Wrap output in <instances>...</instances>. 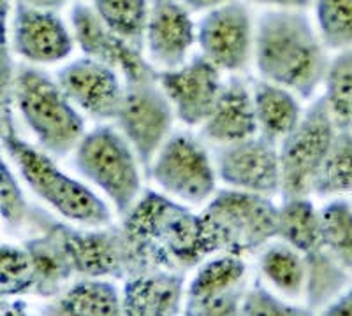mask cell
I'll use <instances>...</instances> for the list:
<instances>
[{
	"mask_svg": "<svg viewBox=\"0 0 352 316\" xmlns=\"http://www.w3.org/2000/svg\"><path fill=\"white\" fill-rule=\"evenodd\" d=\"M122 227L153 271L185 272L215 255L201 215L162 193H143Z\"/></svg>",
	"mask_w": 352,
	"mask_h": 316,
	"instance_id": "cell-1",
	"label": "cell"
},
{
	"mask_svg": "<svg viewBox=\"0 0 352 316\" xmlns=\"http://www.w3.org/2000/svg\"><path fill=\"white\" fill-rule=\"evenodd\" d=\"M254 58L264 81L310 99L324 83L329 62L324 42L300 11L264 12L254 36Z\"/></svg>",
	"mask_w": 352,
	"mask_h": 316,
	"instance_id": "cell-2",
	"label": "cell"
},
{
	"mask_svg": "<svg viewBox=\"0 0 352 316\" xmlns=\"http://www.w3.org/2000/svg\"><path fill=\"white\" fill-rule=\"evenodd\" d=\"M2 146L30 190L58 215L88 228L108 227L111 212L102 199L56 167L48 153L18 137L14 128L2 130Z\"/></svg>",
	"mask_w": 352,
	"mask_h": 316,
	"instance_id": "cell-3",
	"label": "cell"
},
{
	"mask_svg": "<svg viewBox=\"0 0 352 316\" xmlns=\"http://www.w3.org/2000/svg\"><path fill=\"white\" fill-rule=\"evenodd\" d=\"M12 102L46 153L64 156L85 137V121L58 81L34 67H21L12 80Z\"/></svg>",
	"mask_w": 352,
	"mask_h": 316,
	"instance_id": "cell-4",
	"label": "cell"
},
{
	"mask_svg": "<svg viewBox=\"0 0 352 316\" xmlns=\"http://www.w3.org/2000/svg\"><path fill=\"white\" fill-rule=\"evenodd\" d=\"M201 218L215 253L243 256L268 246L278 234V208L259 193L220 190Z\"/></svg>",
	"mask_w": 352,
	"mask_h": 316,
	"instance_id": "cell-5",
	"label": "cell"
},
{
	"mask_svg": "<svg viewBox=\"0 0 352 316\" xmlns=\"http://www.w3.org/2000/svg\"><path fill=\"white\" fill-rule=\"evenodd\" d=\"M276 239L301 253L307 265V302L314 311L329 304L349 283V272L329 255L322 239L320 211L307 197L284 199L278 208Z\"/></svg>",
	"mask_w": 352,
	"mask_h": 316,
	"instance_id": "cell-6",
	"label": "cell"
},
{
	"mask_svg": "<svg viewBox=\"0 0 352 316\" xmlns=\"http://www.w3.org/2000/svg\"><path fill=\"white\" fill-rule=\"evenodd\" d=\"M74 151V165L81 176L96 184L125 217L141 192L140 160L125 137L111 127H97L85 134Z\"/></svg>",
	"mask_w": 352,
	"mask_h": 316,
	"instance_id": "cell-7",
	"label": "cell"
},
{
	"mask_svg": "<svg viewBox=\"0 0 352 316\" xmlns=\"http://www.w3.org/2000/svg\"><path fill=\"white\" fill-rule=\"evenodd\" d=\"M336 128L324 97L303 112L296 128L282 141L280 193L284 199H301L314 193V183L335 141Z\"/></svg>",
	"mask_w": 352,
	"mask_h": 316,
	"instance_id": "cell-8",
	"label": "cell"
},
{
	"mask_svg": "<svg viewBox=\"0 0 352 316\" xmlns=\"http://www.w3.org/2000/svg\"><path fill=\"white\" fill-rule=\"evenodd\" d=\"M62 234L80 276L125 281L153 271L124 227L74 228L62 223Z\"/></svg>",
	"mask_w": 352,
	"mask_h": 316,
	"instance_id": "cell-9",
	"label": "cell"
},
{
	"mask_svg": "<svg viewBox=\"0 0 352 316\" xmlns=\"http://www.w3.org/2000/svg\"><path fill=\"white\" fill-rule=\"evenodd\" d=\"M150 176L168 195L203 204L215 193L217 176L206 149L188 134H173L150 165Z\"/></svg>",
	"mask_w": 352,
	"mask_h": 316,
	"instance_id": "cell-10",
	"label": "cell"
},
{
	"mask_svg": "<svg viewBox=\"0 0 352 316\" xmlns=\"http://www.w3.org/2000/svg\"><path fill=\"white\" fill-rule=\"evenodd\" d=\"M173 118L175 111L159 81L125 84L120 111L115 120L146 171L171 136Z\"/></svg>",
	"mask_w": 352,
	"mask_h": 316,
	"instance_id": "cell-11",
	"label": "cell"
},
{
	"mask_svg": "<svg viewBox=\"0 0 352 316\" xmlns=\"http://www.w3.org/2000/svg\"><path fill=\"white\" fill-rule=\"evenodd\" d=\"M74 39L85 56L115 69L124 77V84L155 83L159 74L143 56V49L132 46L120 36H116L97 16L94 8L87 4H74L71 11Z\"/></svg>",
	"mask_w": 352,
	"mask_h": 316,
	"instance_id": "cell-12",
	"label": "cell"
},
{
	"mask_svg": "<svg viewBox=\"0 0 352 316\" xmlns=\"http://www.w3.org/2000/svg\"><path fill=\"white\" fill-rule=\"evenodd\" d=\"M254 36L250 12L236 0L210 9L197 25V45L203 56L228 73H238L248 64Z\"/></svg>",
	"mask_w": 352,
	"mask_h": 316,
	"instance_id": "cell-13",
	"label": "cell"
},
{
	"mask_svg": "<svg viewBox=\"0 0 352 316\" xmlns=\"http://www.w3.org/2000/svg\"><path fill=\"white\" fill-rule=\"evenodd\" d=\"M220 180L241 192L273 195L280 192V156L275 143L263 136L220 148L217 156Z\"/></svg>",
	"mask_w": 352,
	"mask_h": 316,
	"instance_id": "cell-14",
	"label": "cell"
},
{
	"mask_svg": "<svg viewBox=\"0 0 352 316\" xmlns=\"http://www.w3.org/2000/svg\"><path fill=\"white\" fill-rule=\"evenodd\" d=\"M159 84L171 102L176 118L188 127L208 120L224 88L220 71L203 55L180 67L162 71Z\"/></svg>",
	"mask_w": 352,
	"mask_h": 316,
	"instance_id": "cell-15",
	"label": "cell"
},
{
	"mask_svg": "<svg viewBox=\"0 0 352 316\" xmlns=\"http://www.w3.org/2000/svg\"><path fill=\"white\" fill-rule=\"evenodd\" d=\"M72 104L96 120H115L120 111L125 84L118 73L94 58H78L65 65L56 77Z\"/></svg>",
	"mask_w": 352,
	"mask_h": 316,
	"instance_id": "cell-16",
	"label": "cell"
},
{
	"mask_svg": "<svg viewBox=\"0 0 352 316\" xmlns=\"http://www.w3.org/2000/svg\"><path fill=\"white\" fill-rule=\"evenodd\" d=\"M184 0H150L146 40L150 62L164 71L180 67L194 42L197 30Z\"/></svg>",
	"mask_w": 352,
	"mask_h": 316,
	"instance_id": "cell-17",
	"label": "cell"
},
{
	"mask_svg": "<svg viewBox=\"0 0 352 316\" xmlns=\"http://www.w3.org/2000/svg\"><path fill=\"white\" fill-rule=\"evenodd\" d=\"M12 48L32 64H55L71 55L74 39L55 11L18 0L12 20Z\"/></svg>",
	"mask_w": 352,
	"mask_h": 316,
	"instance_id": "cell-18",
	"label": "cell"
},
{
	"mask_svg": "<svg viewBox=\"0 0 352 316\" xmlns=\"http://www.w3.org/2000/svg\"><path fill=\"white\" fill-rule=\"evenodd\" d=\"M32 221L39 228V234L23 244L34 269L36 290L34 293L44 299L58 297L71 278L76 274L74 265L65 246L62 223L53 221L46 215H32Z\"/></svg>",
	"mask_w": 352,
	"mask_h": 316,
	"instance_id": "cell-19",
	"label": "cell"
},
{
	"mask_svg": "<svg viewBox=\"0 0 352 316\" xmlns=\"http://www.w3.org/2000/svg\"><path fill=\"white\" fill-rule=\"evenodd\" d=\"M184 304V272H143L125 280L122 289L124 316H176Z\"/></svg>",
	"mask_w": 352,
	"mask_h": 316,
	"instance_id": "cell-20",
	"label": "cell"
},
{
	"mask_svg": "<svg viewBox=\"0 0 352 316\" xmlns=\"http://www.w3.org/2000/svg\"><path fill=\"white\" fill-rule=\"evenodd\" d=\"M254 97L247 84L234 77L224 83V88L217 100L208 120L203 123V136L219 145H232L257 136Z\"/></svg>",
	"mask_w": 352,
	"mask_h": 316,
	"instance_id": "cell-21",
	"label": "cell"
},
{
	"mask_svg": "<svg viewBox=\"0 0 352 316\" xmlns=\"http://www.w3.org/2000/svg\"><path fill=\"white\" fill-rule=\"evenodd\" d=\"M46 316H124L122 292L111 280L83 278L55 297Z\"/></svg>",
	"mask_w": 352,
	"mask_h": 316,
	"instance_id": "cell-22",
	"label": "cell"
},
{
	"mask_svg": "<svg viewBox=\"0 0 352 316\" xmlns=\"http://www.w3.org/2000/svg\"><path fill=\"white\" fill-rule=\"evenodd\" d=\"M252 97L261 136L272 143L284 141L303 117L294 93L284 86L264 80L257 81Z\"/></svg>",
	"mask_w": 352,
	"mask_h": 316,
	"instance_id": "cell-23",
	"label": "cell"
},
{
	"mask_svg": "<svg viewBox=\"0 0 352 316\" xmlns=\"http://www.w3.org/2000/svg\"><path fill=\"white\" fill-rule=\"evenodd\" d=\"M247 274L243 256L220 253V256L203 262L185 289V302L213 299L241 287Z\"/></svg>",
	"mask_w": 352,
	"mask_h": 316,
	"instance_id": "cell-24",
	"label": "cell"
},
{
	"mask_svg": "<svg viewBox=\"0 0 352 316\" xmlns=\"http://www.w3.org/2000/svg\"><path fill=\"white\" fill-rule=\"evenodd\" d=\"M261 272L266 281L287 297H301L307 292V265L300 252L287 243L270 244L261 255Z\"/></svg>",
	"mask_w": 352,
	"mask_h": 316,
	"instance_id": "cell-25",
	"label": "cell"
},
{
	"mask_svg": "<svg viewBox=\"0 0 352 316\" xmlns=\"http://www.w3.org/2000/svg\"><path fill=\"white\" fill-rule=\"evenodd\" d=\"M92 8L111 32L143 49L150 0H92Z\"/></svg>",
	"mask_w": 352,
	"mask_h": 316,
	"instance_id": "cell-26",
	"label": "cell"
},
{
	"mask_svg": "<svg viewBox=\"0 0 352 316\" xmlns=\"http://www.w3.org/2000/svg\"><path fill=\"white\" fill-rule=\"evenodd\" d=\"M326 104L336 128L352 132V49H345L329 64L324 77Z\"/></svg>",
	"mask_w": 352,
	"mask_h": 316,
	"instance_id": "cell-27",
	"label": "cell"
},
{
	"mask_svg": "<svg viewBox=\"0 0 352 316\" xmlns=\"http://www.w3.org/2000/svg\"><path fill=\"white\" fill-rule=\"evenodd\" d=\"M352 192V132L338 130L326 160L314 183V193L322 197Z\"/></svg>",
	"mask_w": 352,
	"mask_h": 316,
	"instance_id": "cell-28",
	"label": "cell"
},
{
	"mask_svg": "<svg viewBox=\"0 0 352 316\" xmlns=\"http://www.w3.org/2000/svg\"><path fill=\"white\" fill-rule=\"evenodd\" d=\"M322 239L329 255L352 272V208L345 200H333L320 211Z\"/></svg>",
	"mask_w": 352,
	"mask_h": 316,
	"instance_id": "cell-29",
	"label": "cell"
},
{
	"mask_svg": "<svg viewBox=\"0 0 352 316\" xmlns=\"http://www.w3.org/2000/svg\"><path fill=\"white\" fill-rule=\"evenodd\" d=\"M36 280L30 256L25 246L4 243L0 246V293L2 299L34 293Z\"/></svg>",
	"mask_w": 352,
	"mask_h": 316,
	"instance_id": "cell-30",
	"label": "cell"
},
{
	"mask_svg": "<svg viewBox=\"0 0 352 316\" xmlns=\"http://www.w3.org/2000/svg\"><path fill=\"white\" fill-rule=\"evenodd\" d=\"M320 39L331 49H352V0H317Z\"/></svg>",
	"mask_w": 352,
	"mask_h": 316,
	"instance_id": "cell-31",
	"label": "cell"
},
{
	"mask_svg": "<svg viewBox=\"0 0 352 316\" xmlns=\"http://www.w3.org/2000/svg\"><path fill=\"white\" fill-rule=\"evenodd\" d=\"M240 316H316L314 309L291 304L276 297L264 284L254 283L245 290Z\"/></svg>",
	"mask_w": 352,
	"mask_h": 316,
	"instance_id": "cell-32",
	"label": "cell"
},
{
	"mask_svg": "<svg viewBox=\"0 0 352 316\" xmlns=\"http://www.w3.org/2000/svg\"><path fill=\"white\" fill-rule=\"evenodd\" d=\"M0 211H2V220L9 227H18L28 217L23 190L6 162L0 164Z\"/></svg>",
	"mask_w": 352,
	"mask_h": 316,
	"instance_id": "cell-33",
	"label": "cell"
},
{
	"mask_svg": "<svg viewBox=\"0 0 352 316\" xmlns=\"http://www.w3.org/2000/svg\"><path fill=\"white\" fill-rule=\"evenodd\" d=\"M245 287L226 292L213 299L199 300V302H185V316H240L241 300H243Z\"/></svg>",
	"mask_w": 352,
	"mask_h": 316,
	"instance_id": "cell-34",
	"label": "cell"
},
{
	"mask_svg": "<svg viewBox=\"0 0 352 316\" xmlns=\"http://www.w3.org/2000/svg\"><path fill=\"white\" fill-rule=\"evenodd\" d=\"M320 316H352V284L326 306Z\"/></svg>",
	"mask_w": 352,
	"mask_h": 316,
	"instance_id": "cell-35",
	"label": "cell"
},
{
	"mask_svg": "<svg viewBox=\"0 0 352 316\" xmlns=\"http://www.w3.org/2000/svg\"><path fill=\"white\" fill-rule=\"evenodd\" d=\"M0 316H32L27 302L21 299H2V309Z\"/></svg>",
	"mask_w": 352,
	"mask_h": 316,
	"instance_id": "cell-36",
	"label": "cell"
},
{
	"mask_svg": "<svg viewBox=\"0 0 352 316\" xmlns=\"http://www.w3.org/2000/svg\"><path fill=\"white\" fill-rule=\"evenodd\" d=\"M254 2L272 5L275 9H284V11H301L312 4V0H254Z\"/></svg>",
	"mask_w": 352,
	"mask_h": 316,
	"instance_id": "cell-37",
	"label": "cell"
},
{
	"mask_svg": "<svg viewBox=\"0 0 352 316\" xmlns=\"http://www.w3.org/2000/svg\"><path fill=\"white\" fill-rule=\"evenodd\" d=\"M228 2H231V0H184V4L190 11H210V9L219 8L222 4H228Z\"/></svg>",
	"mask_w": 352,
	"mask_h": 316,
	"instance_id": "cell-38",
	"label": "cell"
},
{
	"mask_svg": "<svg viewBox=\"0 0 352 316\" xmlns=\"http://www.w3.org/2000/svg\"><path fill=\"white\" fill-rule=\"evenodd\" d=\"M23 4L32 5L37 9H46V11H55V9L62 8V5L69 4L72 0H20Z\"/></svg>",
	"mask_w": 352,
	"mask_h": 316,
	"instance_id": "cell-39",
	"label": "cell"
}]
</instances>
